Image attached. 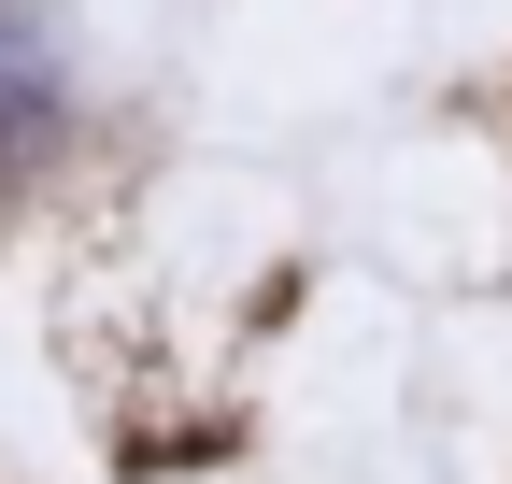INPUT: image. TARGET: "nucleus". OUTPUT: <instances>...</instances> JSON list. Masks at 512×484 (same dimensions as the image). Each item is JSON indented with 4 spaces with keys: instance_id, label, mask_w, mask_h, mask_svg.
Masks as SVG:
<instances>
[]
</instances>
